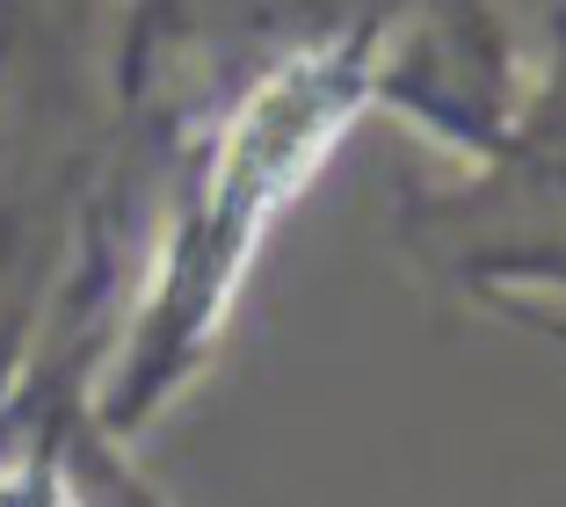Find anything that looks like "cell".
Returning <instances> with one entry per match:
<instances>
[{"label":"cell","instance_id":"1","mask_svg":"<svg viewBox=\"0 0 566 507\" xmlns=\"http://www.w3.org/2000/svg\"><path fill=\"white\" fill-rule=\"evenodd\" d=\"M378 22L305 44L276 73H262L203 138L175 197V225L153 262L146 305L132 311L124 356L102 384V435H138L197 384L262 232L298 203V189L342 146V131L378 102Z\"/></svg>","mask_w":566,"mask_h":507},{"label":"cell","instance_id":"2","mask_svg":"<svg viewBox=\"0 0 566 507\" xmlns=\"http://www.w3.org/2000/svg\"><path fill=\"white\" fill-rule=\"evenodd\" d=\"M486 305H494L501 319H516V327H531V334H545V341L566 348V311H559V305H545V297H531V291H516V297H486Z\"/></svg>","mask_w":566,"mask_h":507}]
</instances>
